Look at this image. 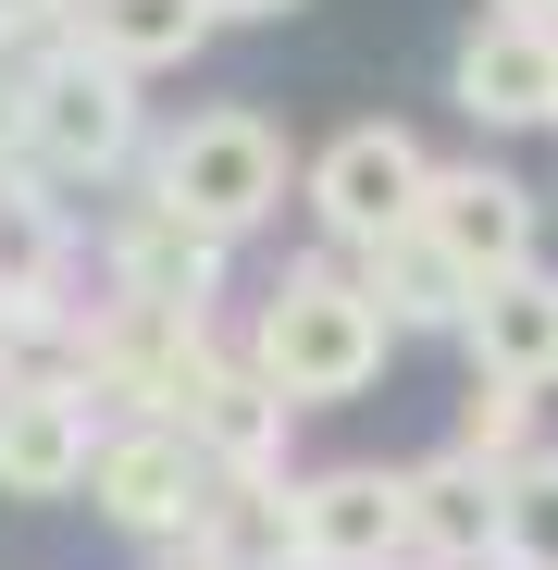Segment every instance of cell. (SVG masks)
Returning <instances> with one entry per match:
<instances>
[{
	"mask_svg": "<svg viewBox=\"0 0 558 570\" xmlns=\"http://www.w3.org/2000/svg\"><path fill=\"white\" fill-rule=\"evenodd\" d=\"M224 261H236V248L186 236L161 199H125V212H112V236H100V298H137V311H199V323H212Z\"/></svg>",
	"mask_w": 558,
	"mask_h": 570,
	"instance_id": "obj_9",
	"label": "cell"
},
{
	"mask_svg": "<svg viewBox=\"0 0 558 570\" xmlns=\"http://www.w3.org/2000/svg\"><path fill=\"white\" fill-rule=\"evenodd\" d=\"M459 360H472V385L558 397V273L521 261V273L472 285V311H459Z\"/></svg>",
	"mask_w": 558,
	"mask_h": 570,
	"instance_id": "obj_10",
	"label": "cell"
},
{
	"mask_svg": "<svg viewBox=\"0 0 558 570\" xmlns=\"http://www.w3.org/2000/svg\"><path fill=\"white\" fill-rule=\"evenodd\" d=\"M286 434H298V410L273 397L248 360H224V372H212V397L186 410V446L212 459V484H286Z\"/></svg>",
	"mask_w": 558,
	"mask_h": 570,
	"instance_id": "obj_13",
	"label": "cell"
},
{
	"mask_svg": "<svg viewBox=\"0 0 558 570\" xmlns=\"http://www.w3.org/2000/svg\"><path fill=\"white\" fill-rule=\"evenodd\" d=\"M87 446H100L87 385H0V497L13 509H62L87 484Z\"/></svg>",
	"mask_w": 558,
	"mask_h": 570,
	"instance_id": "obj_11",
	"label": "cell"
},
{
	"mask_svg": "<svg viewBox=\"0 0 558 570\" xmlns=\"http://www.w3.org/2000/svg\"><path fill=\"white\" fill-rule=\"evenodd\" d=\"M137 149H149L137 75L87 62L75 38H50L38 62H13V161H26L38 186H112Z\"/></svg>",
	"mask_w": 558,
	"mask_h": 570,
	"instance_id": "obj_3",
	"label": "cell"
},
{
	"mask_svg": "<svg viewBox=\"0 0 558 570\" xmlns=\"http://www.w3.org/2000/svg\"><path fill=\"white\" fill-rule=\"evenodd\" d=\"M75 497L100 509L125 546L174 558L186 533H199V509H212V459L186 446V422H100V446H87V484H75Z\"/></svg>",
	"mask_w": 558,
	"mask_h": 570,
	"instance_id": "obj_5",
	"label": "cell"
},
{
	"mask_svg": "<svg viewBox=\"0 0 558 570\" xmlns=\"http://www.w3.org/2000/svg\"><path fill=\"white\" fill-rule=\"evenodd\" d=\"M236 360H248L286 410H360L372 385H385L398 335H385V311L360 298V273H347L335 248H311V261H286V273L261 285Z\"/></svg>",
	"mask_w": 558,
	"mask_h": 570,
	"instance_id": "obj_1",
	"label": "cell"
},
{
	"mask_svg": "<svg viewBox=\"0 0 558 570\" xmlns=\"http://www.w3.org/2000/svg\"><path fill=\"white\" fill-rule=\"evenodd\" d=\"M459 285H497V273H521V261H546V199L509 174V161H434V186H422V224H410Z\"/></svg>",
	"mask_w": 558,
	"mask_h": 570,
	"instance_id": "obj_6",
	"label": "cell"
},
{
	"mask_svg": "<svg viewBox=\"0 0 558 570\" xmlns=\"http://www.w3.org/2000/svg\"><path fill=\"white\" fill-rule=\"evenodd\" d=\"M360 298L385 311V335H459V311H472V285H459L422 236H385V248H360Z\"/></svg>",
	"mask_w": 558,
	"mask_h": 570,
	"instance_id": "obj_15",
	"label": "cell"
},
{
	"mask_svg": "<svg viewBox=\"0 0 558 570\" xmlns=\"http://www.w3.org/2000/svg\"><path fill=\"white\" fill-rule=\"evenodd\" d=\"M447 100H459V125H484V137L558 125V38L509 26V13H472V38L447 50Z\"/></svg>",
	"mask_w": 558,
	"mask_h": 570,
	"instance_id": "obj_8",
	"label": "cell"
},
{
	"mask_svg": "<svg viewBox=\"0 0 558 570\" xmlns=\"http://www.w3.org/2000/svg\"><path fill=\"white\" fill-rule=\"evenodd\" d=\"M484 13H509V26H546V38H558V0H484Z\"/></svg>",
	"mask_w": 558,
	"mask_h": 570,
	"instance_id": "obj_20",
	"label": "cell"
},
{
	"mask_svg": "<svg viewBox=\"0 0 558 570\" xmlns=\"http://www.w3.org/2000/svg\"><path fill=\"white\" fill-rule=\"evenodd\" d=\"M398 497H410V558L422 570H497V471L472 446L398 459Z\"/></svg>",
	"mask_w": 558,
	"mask_h": 570,
	"instance_id": "obj_12",
	"label": "cell"
},
{
	"mask_svg": "<svg viewBox=\"0 0 558 570\" xmlns=\"http://www.w3.org/2000/svg\"><path fill=\"white\" fill-rule=\"evenodd\" d=\"M286 533H298V570H422L410 558V497L385 459H323L286 484Z\"/></svg>",
	"mask_w": 558,
	"mask_h": 570,
	"instance_id": "obj_7",
	"label": "cell"
},
{
	"mask_svg": "<svg viewBox=\"0 0 558 570\" xmlns=\"http://www.w3.org/2000/svg\"><path fill=\"white\" fill-rule=\"evenodd\" d=\"M286 13H311V0H212V26H286Z\"/></svg>",
	"mask_w": 558,
	"mask_h": 570,
	"instance_id": "obj_19",
	"label": "cell"
},
{
	"mask_svg": "<svg viewBox=\"0 0 558 570\" xmlns=\"http://www.w3.org/2000/svg\"><path fill=\"white\" fill-rule=\"evenodd\" d=\"M62 38H75L87 62H112V75L149 87V75H174V62L212 50V0H75Z\"/></svg>",
	"mask_w": 558,
	"mask_h": 570,
	"instance_id": "obj_14",
	"label": "cell"
},
{
	"mask_svg": "<svg viewBox=\"0 0 558 570\" xmlns=\"http://www.w3.org/2000/svg\"><path fill=\"white\" fill-rule=\"evenodd\" d=\"M533 422H546V397H521V385H472V397H459V434H447V446H472L484 471H509L521 446H546Z\"/></svg>",
	"mask_w": 558,
	"mask_h": 570,
	"instance_id": "obj_18",
	"label": "cell"
},
{
	"mask_svg": "<svg viewBox=\"0 0 558 570\" xmlns=\"http://www.w3.org/2000/svg\"><path fill=\"white\" fill-rule=\"evenodd\" d=\"M149 570H212V558H186V546H174V558H149Z\"/></svg>",
	"mask_w": 558,
	"mask_h": 570,
	"instance_id": "obj_21",
	"label": "cell"
},
{
	"mask_svg": "<svg viewBox=\"0 0 558 570\" xmlns=\"http://www.w3.org/2000/svg\"><path fill=\"white\" fill-rule=\"evenodd\" d=\"M497 570H558V434L497 471Z\"/></svg>",
	"mask_w": 558,
	"mask_h": 570,
	"instance_id": "obj_17",
	"label": "cell"
},
{
	"mask_svg": "<svg viewBox=\"0 0 558 570\" xmlns=\"http://www.w3.org/2000/svg\"><path fill=\"white\" fill-rule=\"evenodd\" d=\"M186 558H212V570H286L298 533H286V484H212L199 533H186Z\"/></svg>",
	"mask_w": 558,
	"mask_h": 570,
	"instance_id": "obj_16",
	"label": "cell"
},
{
	"mask_svg": "<svg viewBox=\"0 0 558 570\" xmlns=\"http://www.w3.org/2000/svg\"><path fill=\"white\" fill-rule=\"evenodd\" d=\"M422 186H434V149H422L398 112H360V125H335V137L298 161V199H311V224H323L335 261L410 236V224H422Z\"/></svg>",
	"mask_w": 558,
	"mask_h": 570,
	"instance_id": "obj_4",
	"label": "cell"
},
{
	"mask_svg": "<svg viewBox=\"0 0 558 570\" xmlns=\"http://www.w3.org/2000/svg\"><path fill=\"white\" fill-rule=\"evenodd\" d=\"M286 186H298V149H286V125H273L261 100H212V112H186L149 149V199L186 236H212V248H248L273 212H286Z\"/></svg>",
	"mask_w": 558,
	"mask_h": 570,
	"instance_id": "obj_2",
	"label": "cell"
}]
</instances>
